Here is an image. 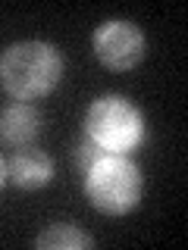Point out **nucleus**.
<instances>
[{"label":"nucleus","mask_w":188,"mask_h":250,"mask_svg":"<svg viewBox=\"0 0 188 250\" xmlns=\"http://www.w3.org/2000/svg\"><path fill=\"white\" fill-rule=\"evenodd\" d=\"M63 69L66 62L57 44L41 38L13 41L0 50V88L13 100H38L57 91Z\"/></svg>","instance_id":"f257e3e1"},{"label":"nucleus","mask_w":188,"mask_h":250,"mask_svg":"<svg viewBox=\"0 0 188 250\" xmlns=\"http://www.w3.org/2000/svg\"><path fill=\"white\" fill-rule=\"evenodd\" d=\"M82 191L104 216H129L144 197V175L129 153H104L82 172Z\"/></svg>","instance_id":"f03ea898"},{"label":"nucleus","mask_w":188,"mask_h":250,"mask_svg":"<svg viewBox=\"0 0 188 250\" xmlns=\"http://www.w3.org/2000/svg\"><path fill=\"white\" fill-rule=\"evenodd\" d=\"M82 135L107 153H132L147 138V119L125 94H100L85 109Z\"/></svg>","instance_id":"7ed1b4c3"},{"label":"nucleus","mask_w":188,"mask_h":250,"mask_svg":"<svg viewBox=\"0 0 188 250\" xmlns=\"http://www.w3.org/2000/svg\"><path fill=\"white\" fill-rule=\"evenodd\" d=\"M94 57L110 72H129L147 53V38L132 19H104L91 35Z\"/></svg>","instance_id":"20e7f679"},{"label":"nucleus","mask_w":188,"mask_h":250,"mask_svg":"<svg viewBox=\"0 0 188 250\" xmlns=\"http://www.w3.org/2000/svg\"><path fill=\"white\" fill-rule=\"evenodd\" d=\"M41 131V113L28 100H10L0 106V144L3 147H31Z\"/></svg>","instance_id":"39448f33"},{"label":"nucleus","mask_w":188,"mask_h":250,"mask_svg":"<svg viewBox=\"0 0 188 250\" xmlns=\"http://www.w3.org/2000/svg\"><path fill=\"white\" fill-rule=\"evenodd\" d=\"M10 169V182L19 191H41L53 182V160L50 153H44L41 147H19L13 153V160H6Z\"/></svg>","instance_id":"423d86ee"},{"label":"nucleus","mask_w":188,"mask_h":250,"mask_svg":"<svg viewBox=\"0 0 188 250\" xmlns=\"http://www.w3.org/2000/svg\"><path fill=\"white\" fill-rule=\"evenodd\" d=\"M35 247L38 250H88L94 247V238L72 222H50L35 238Z\"/></svg>","instance_id":"0eeeda50"},{"label":"nucleus","mask_w":188,"mask_h":250,"mask_svg":"<svg viewBox=\"0 0 188 250\" xmlns=\"http://www.w3.org/2000/svg\"><path fill=\"white\" fill-rule=\"evenodd\" d=\"M104 153H107V150H100V147L94 144V141H91L88 135H82V138L75 141V147H72V163L78 166V172H85V169H88L94 160H100Z\"/></svg>","instance_id":"6e6552de"},{"label":"nucleus","mask_w":188,"mask_h":250,"mask_svg":"<svg viewBox=\"0 0 188 250\" xmlns=\"http://www.w3.org/2000/svg\"><path fill=\"white\" fill-rule=\"evenodd\" d=\"M6 182H10V169H6V160H3V153H0V188H3Z\"/></svg>","instance_id":"1a4fd4ad"}]
</instances>
